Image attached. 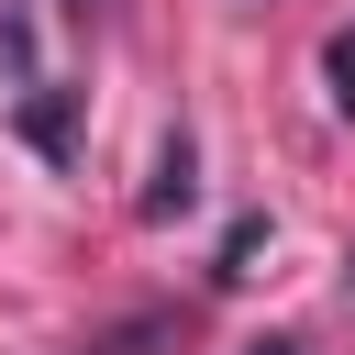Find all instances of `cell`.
Returning <instances> with one entry per match:
<instances>
[{
	"mask_svg": "<svg viewBox=\"0 0 355 355\" xmlns=\"http://www.w3.org/2000/svg\"><path fill=\"white\" fill-rule=\"evenodd\" d=\"M244 355H300V344H244Z\"/></svg>",
	"mask_w": 355,
	"mask_h": 355,
	"instance_id": "52a82bcc",
	"label": "cell"
},
{
	"mask_svg": "<svg viewBox=\"0 0 355 355\" xmlns=\"http://www.w3.org/2000/svg\"><path fill=\"white\" fill-rule=\"evenodd\" d=\"M22 144L67 166V155H78V89H44V78H33V89H22Z\"/></svg>",
	"mask_w": 355,
	"mask_h": 355,
	"instance_id": "6da1fadb",
	"label": "cell"
},
{
	"mask_svg": "<svg viewBox=\"0 0 355 355\" xmlns=\"http://www.w3.org/2000/svg\"><path fill=\"white\" fill-rule=\"evenodd\" d=\"M0 78L33 89V22H22V11H0Z\"/></svg>",
	"mask_w": 355,
	"mask_h": 355,
	"instance_id": "277c9868",
	"label": "cell"
},
{
	"mask_svg": "<svg viewBox=\"0 0 355 355\" xmlns=\"http://www.w3.org/2000/svg\"><path fill=\"white\" fill-rule=\"evenodd\" d=\"M255 244H266V222H233V233H222V266H211V277H244V266H255Z\"/></svg>",
	"mask_w": 355,
	"mask_h": 355,
	"instance_id": "8992f818",
	"label": "cell"
},
{
	"mask_svg": "<svg viewBox=\"0 0 355 355\" xmlns=\"http://www.w3.org/2000/svg\"><path fill=\"white\" fill-rule=\"evenodd\" d=\"M189 189H200V155H189V133H166V144H155V189H144V222L189 211Z\"/></svg>",
	"mask_w": 355,
	"mask_h": 355,
	"instance_id": "7a4b0ae2",
	"label": "cell"
},
{
	"mask_svg": "<svg viewBox=\"0 0 355 355\" xmlns=\"http://www.w3.org/2000/svg\"><path fill=\"white\" fill-rule=\"evenodd\" d=\"M322 78H333V111H355V33L322 44Z\"/></svg>",
	"mask_w": 355,
	"mask_h": 355,
	"instance_id": "5b68a950",
	"label": "cell"
},
{
	"mask_svg": "<svg viewBox=\"0 0 355 355\" xmlns=\"http://www.w3.org/2000/svg\"><path fill=\"white\" fill-rule=\"evenodd\" d=\"M155 344H178V322H166V311H144V322H122V333H100L89 355H155Z\"/></svg>",
	"mask_w": 355,
	"mask_h": 355,
	"instance_id": "3957f363",
	"label": "cell"
}]
</instances>
